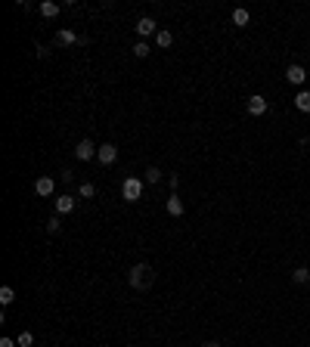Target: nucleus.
Instances as JSON below:
<instances>
[{
  "label": "nucleus",
  "instance_id": "nucleus-13",
  "mask_svg": "<svg viewBox=\"0 0 310 347\" xmlns=\"http://www.w3.org/2000/svg\"><path fill=\"white\" fill-rule=\"evenodd\" d=\"M295 106H298V112H310V90H301L295 96Z\"/></svg>",
  "mask_w": 310,
  "mask_h": 347
},
{
  "label": "nucleus",
  "instance_id": "nucleus-2",
  "mask_svg": "<svg viewBox=\"0 0 310 347\" xmlns=\"http://www.w3.org/2000/svg\"><path fill=\"white\" fill-rule=\"evenodd\" d=\"M121 199H124V202H136V199H143V180H140V177H128V180H124V186H121Z\"/></svg>",
  "mask_w": 310,
  "mask_h": 347
},
{
  "label": "nucleus",
  "instance_id": "nucleus-15",
  "mask_svg": "<svg viewBox=\"0 0 310 347\" xmlns=\"http://www.w3.org/2000/svg\"><path fill=\"white\" fill-rule=\"evenodd\" d=\"M251 22V16H248V9H233V25H239V28H245Z\"/></svg>",
  "mask_w": 310,
  "mask_h": 347
},
{
  "label": "nucleus",
  "instance_id": "nucleus-5",
  "mask_svg": "<svg viewBox=\"0 0 310 347\" xmlns=\"http://www.w3.org/2000/svg\"><path fill=\"white\" fill-rule=\"evenodd\" d=\"M285 81H289V84H295V87H301L304 81H307V72L301 65H289L285 68Z\"/></svg>",
  "mask_w": 310,
  "mask_h": 347
},
{
  "label": "nucleus",
  "instance_id": "nucleus-24",
  "mask_svg": "<svg viewBox=\"0 0 310 347\" xmlns=\"http://www.w3.org/2000/svg\"><path fill=\"white\" fill-rule=\"evenodd\" d=\"M168 183H171V189H177V186H180V177H177V174H171Z\"/></svg>",
  "mask_w": 310,
  "mask_h": 347
},
{
  "label": "nucleus",
  "instance_id": "nucleus-10",
  "mask_svg": "<svg viewBox=\"0 0 310 347\" xmlns=\"http://www.w3.org/2000/svg\"><path fill=\"white\" fill-rule=\"evenodd\" d=\"M59 3H53V0H44V3H38V13L44 16V19H56V16H59Z\"/></svg>",
  "mask_w": 310,
  "mask_h": 347
},
{
  "label": "nucleus",
  "instance_id": "nucleus-8",
  "mask_svg": "<svg viewBox=\"0 0 310 347\" xmlns=\"http://www.w3.org/2000/svg\"><path fill=\"white\" fill-rule=\"evenodd\" d=\"M56 43H62V47H72V43H81V38H78L72 28H59V31H56Z\"/></svg>",
  "mask_w": 310,
  "mask_h": 347
},
{
  "label": "nucleus",
  "instance_id": "nucleus-16",
  "mask_svg": "<svg viewBox=\"0 0 310 347\" xmlns=\"http://www.w3.org/2000/svg\"><path fill=\"white\" fill-rule=\"evenodd\" d=\"M292 282H298V285H304V282H310V270H304V267H298V270H292Z\"/></svg>",
  "mask_w": 310,
  "mask_h": 347
},
{
  "label": "nucleus",
  "instance_id": "nucleus-17",
  "mask_svg": "<svg viewBox=\"0 0 310 347\" xmlns=\"http://www.w3.org/2000/svg\"><path fill=\"white\" fill-rule=\"evenodd\" d=\"M149 53H152V47H149V43L146 41H140V43H133V56H136V59H146V56Z\"/></svg>",
  "mask_w": 310,
  "mask_h": 347
},
{
  "label": "nucleus",
  "instance_id": "nucleus-7",
  "mask_svg": "<svg viewBox=\"0 0 310 347\" xmlns=\"http://www.w3.org/2000/svg\"><path fill=\"white\" fill-rule=\"evenodd\" d=\"M136 34H140V38H149V34H158V25H155V19L143 16L140 22H136Z\"/></svg>",
  "mask_w": 310,
  "mask_h": 347
},
{
  "label": "nucleus",
  "instance_id": "nucleus-20",
  "mask_svg": "<svg viewBox=\"0 0 310 347\" xmlns=\"http://www.w3.org/2000/svg\"><path fill=\"white\" fill-rule=\"evenodd\" d=\"M162 180V171L158 168H146V183H158Z\"/></svg>",
  "mask_w": 310,
  "mask_h": 347
},
{
  "label": "nucleus",
  "instance_id": "nucleus-18",
  "mask_svg": "<svg viewBox=\"0 0 310 347\" xmlns=\"http://www.w3.org/2000/svg\"><path fill=\"white\" fill-rule=\"evenodd\" d=\"M13 301H16V292H13V288H9V285H3V288H0V304H13Z\"/></svg>",
  "mask_w": 310,
  "mask_h": 347
},
{
  "label": "nucleus",
  "instance_id": "nucleus-21",
  "mask_svg": "<svg viewBox=\"0 0 310 347\" xmlns=\"http://www.w3.org/2000/svg\"><path fill=\"white\" fill-rule=\"evenodd\" d=\"M31 344H34V335L31 332H22L19 335V347H31Z\"/></svg>",
  "mask_w": 310,
  "mask_h": 347
},
{
  "label": "nucleus",
  "instance_id": "nucleus-19",
  "mask_svg": "<svg viewBox=\"0 0 310 347\" xmlns=\"http://www.w3.org/2000/svg\"><path fill=\"white\" fill-rule=\"evenodd\" d=\"M78 195H81V199H93L96 186H93V183H81V186H78Z\"/></svg>",
  "mask_w": 310,
  "mask_h": 347
},
{
  "label": "nucleus",
  "instance_id": "nucleus-9",
  "mask_svg": "<svg viewBox=\"0 0 310 347\" xmlns=\"http://www.w3.org/2000/svg\"><path fill=\"white\" fill-rule=\"evenodd\" d=\"M75 205H78L75 195H59V199H56V214H72Z\"/></svg>",
  "mask_w": 310,
  "mask_h": 347
},
{
  "label": "nucleus",
  "instance_id": "nucleus-11",
  "mask_svg": "<svg viewBox=\"0 0 310 347\" xmlns=\"http://www.w3.org/2000/svg\"><path fill=\"white\" fill-rule=\"evenodd\" d=\"M53 189H56L53 177H41L38 183H34V192H38V195H53Z\"/></svg>",
  "mask_w": 310,
  "mask_h": 347
},
{
  "label": "nucleus",
  "instance_id": "nucleus-23",
  "mask_svg": "<svg viewBox=\"0 0 310 347\" xmlns=\"http://www.w3.org/2000/svg\"><path fill=\"white\" fill-rule=\"evenodd\" d=\"M0 347H19V341H13V338H0Z\"/></svg>",
  "mask_w": 310,
  "mask_h": 347
},
{
  "label": "nucleus",
  "instance_id": "nucleus-25",
  "mask_svg": "<svg viewBox=\"0 0 310 347\" xmlns=\"http://www.w3.org/2000/svg\"><path fill=\"white\" fill-rule=\"evenodd\" d=\"M47 53H50V50L44 47V43H38V59H47Z\"/></svg>",
  "mask_w": 310,
  "mask_h": 347
},
{
  "label": "nucleus",
  "instance_id": "nucleus-26",
  "mask_svg": "<svg viewBox=\"0 0 310 347\" xmlns=\"http://www.w3.org/2000/svg\"><path fill=\"white\" fill-rule=\"evenodd\" d=\"M205 347H221V341H205Z\"/></svg>",
  "mask_w": 310,
  "mask_h": 347
},
{
  "label": "nucleus",
  "instance_id": "nucleus-1",
  "mask_svg": "<svg viewBox=\"0 0 310 347\" xmlns=\"http://www.w3.org/2000/svg\"><path fill=\"white\" fill-rule=\"evenodd\" d=\"M128 282L133 288H146L149 282H152V267H149V263H136V267L131 270V276H128Z\"/></svg>",
  "mask_w": 310,
  "mask_h": 347
},
{
  "label": "nucleus",
  "instance_id": "nucleus-4",
  "mask_svg": "<svg viewBox=\"0 0 310 347\" xmlns=\"http://www.w3.org/2000/svg\"><path fill=\"white\" fill-rule=\"evenodd\" d=\"M99 152V146H93V143H90V140H81V143H78L75 146V155L78 158H81V161H90V158H93Z\"/></svg>",
  "mask_w": 310,
  "mask_h": 347
},
{
  "label": "nucleus",
  "instance_id": "nucleus-14",
  "mask_svg": "<svg viewBox=\"0 0 310 347\" xmlns=\"http://www.w3.org/2000/svg\"><path fill=\"white\" fill-rule=\"evenodd\" d=\"M155 43H158V47H171V43H174V34H171V31H165V28H158V34H155Z\"/></svg>",
  "mask_w": 310,
  "mask_h": 347
},
{
  "label": "nucleus",
  "instance_id": "nucleus-12",
  "mask_svg": "<svg viewBox=\"0 0 310 347\" xmlns=\"http://www.w3.org/2000/svg\"><path fill=\"white\" fill-rule=\"evenodd\" d=\"M168 214H171V217H180V214H183V202H180L177 192L168 195Z\"/></svg>",
  "mask_w": 310,
  "mask_h": 347
},
{
  "label": "nucleus",
  "instance_id": "nucleus-6",
  "mask_svg": "<svg viewBox=\"0 0 310 347\" xmlns=\"http://www.w3.org/2000/svg\"><path fill=\"white\" fill-rule=\"evenodd\" d=\"M96 158H99V165H115V158H118V149H115L112 143H102L99 152H96Z\"/></svg>",
  "mask_w": 310,
  "mask_h": 347
},
{
  "label": "nucleus",
  "instance_id": "nucleus-22",
  "mask_svg": "<svg viewBox=\"0 0 310 347\" xmlns=\"http://www.w3.org/2000/svg\"><path fill=\"white\" fill-rule=\"evenodd\" d=\"M59 226H62L59 217H50V220H47V229H50V233H59Z\"/></svg>",
  "mask_w": 310,
  "mask_h": 347
},
{
  "label": "nucleus",
  "instance_id": "nucleus-3",
  "mask_svg": "<svg viewBox=\"0 0 310 347\" xmlns=\"http://www.w3.org/2000/svg\"><path fill=\"white\" fill-rule=\"evenodd\" d=\"M267 109H270L267 96H261V93L248 96V115H267Z\"/></svg>",
  "mask_w": 310,
  "mask_h": 347
}]
</instances>
